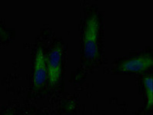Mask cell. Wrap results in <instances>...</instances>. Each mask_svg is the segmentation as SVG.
<instances>
[{
  "instance_id": "cell-1",
  "label": "cell",
  "mask_w": 153,
  "mask_h": 115,
  "mask_svg": "<svg viewBox=\"0 0 153 115\" xmlns=\"http://www.w3.org/2000/svg\"><path fill=\"white\" fill-rule=\"evenodd\" d=\"M98 30L99 22L96 15H94L87 22L83 38L84 53L88 58H95L98 55Z\"/></svg>"
},
{
  "instance_id": "cell-2",
  "label": "cell",
  "mask_w": 153,
  "mask_h": 115,
  "mask_svg": "<svg viewBox=\"0 0 153 115\" xmlns=\"http://www.w3.org/2000/svg\"><path fill=\"white\" fill-rule=\"evenodd\" d=\"M62 49L57 47L52 51L48 58L47 76L51 85H55L58 82L61 74Z\"/></svg>"
},
{
  "instance_id": "cell-3",
  "label": "cell",
  "mask_w": 153,
  "mask_h": 115,
  "mask_svg": "<svg viewBox=\"0 0 153 115\" xmlns=\"http://www.w3.org/2000/svg\"><path fill=\"white\" fill-rule=\"evenodd\" d=\"M153 60L150 56H140L127 60L119 67V70L123 72H141L152 66Z\"/></svg>"
},
{
  "instance_id": "cell-4",
  "label": "cell",
  "mask_w": 153,
  "mask_h": 115,
  "mask_svg": "<svg viewBox=\"0 0 153 115\" xmlns=\"http://www.w3.org/2000/svg\"><path fill=\"white\" fill-rule=\"evenodd\" d=\"M47 78L46 60L41 49L36 52L34 64V86L39 88L45 83Z\"/></svg>"
},
{
  "instance_id": "cell-5",
  "label": "cell",
  "mask_w": 153,
  "mask_h": 115,
  "mask_svg": "<svg viewBox=\"0 0 153 115\" xmlns=\"http://www.w3.org/2000/svg\"><path fill=\"white\" fill-rule=\"evenodd\" d=\"M153 80L152 76H146L144 78L145 89H146V97H147V109H150L153 104V91H152Z\"/></svg>"
},
{
  "instance_id": "cell-6",
  "label": "cell",
  "mask_w": 153,
  "mask_h": 115,
  "mask_svg": "<svg viewBox=\"0 0 153 115\" xmlns=\"http://www.w3.org/2000/svg\"><path fill=\"white\" fill-rule=\"evenodd\" d=\"M3 32H2V28L0 27V33H2Z\"/></svg>"
}]
</instances>
